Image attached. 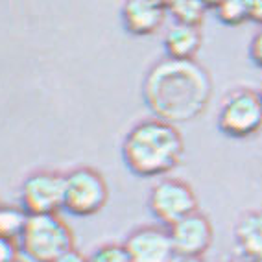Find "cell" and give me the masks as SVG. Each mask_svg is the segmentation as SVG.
Here are the masks:
<instances>
[{
	"label": "cell",
	"instance_id": "cell-18",
	"mask_svg": "<svg viewBox=\"0 0 262 262\" xmlns=\"http://www.w3.org/2000/svg\"><path fill=\"white\" fill-rule=\"evenodd\" d=\"M17 246L13 240L2 238L0 236V262H15L17 258Z\"/></svg>",
	"mask_w": 262,
	"mask_h": 262
},
{
	"label": "cell",
	"instance_id": "cell-10",
	"mask_svg": "<svg viewBox=\"0 0 262 262\" xmlns=\"http://www.w3.org/2000/svg\"><path fill=\"white\" fill-rule=\"evenodd\" d=\"M166 2L157 0H131L122 6L120 17L124 28L137 37L151 35L166 19Z\"/></svg>",
	"mask_w": 262,
	"mask_h": 262
},
{
	"label": "cell",
	"instance_id": "cell-14",
	"mask_svg": "<svg viewBox=\"0 0 262 262\" xmlns=\"http://www.w3.org/2000/svg\"><path fill=\"white\" fill-rule=\"evenodd\" d=\"M209 10H214L216 19L227 26H240L249 20L248 2L242 0H224V2H207Z\"/></svg>",
	"mask_w": 262,
	"mask_h": 262
},
{
	"label": "cell",
	"instance_id": "cell-5",
	"mask_svg": "<svg viewBox=\"0 0 262 262\" xmlns=\"http://www.w3.org/2000/svg\"><path fill=\"white\" fill-rule=\"evenodd\" d=\"M107 200V181L96 168L83 164L65 173V211L71 214L81 218L98 214Z\"/></svg>",
	"mask_w": 262,
	"mask_h": 262
},
{
	"label": "cell",
	"instance_id": "cell-11",
	"mask_svg": "<svg viewBox=\"0 0 262 262\" xmlns=\"http://www.w3.org/2000/svg\"><path fill=\"white\" fill-rule=\"evenodd\" d=\"M233 242L242 262H262V209H249L238 216Z\"/></svg>",
	"mask_w": 262,
	"mask_h": 262
},
{
	"label": "cell",
	"instance_id": "cell-22",
	"mask_svg": "<svg viewBox=\"0 0 262 262\" xmlns=\"http://www.w3.org/2000/svg\"><path fill=\"white\" fill-rule=\"evenodd\" d=\"M258 94H260V100H262V85H260V89H258Z\"/></svg>",
	"mask_w": 262,
	"mask_h": 262
},
{
	"label": "cell",
	"instance_id": "cell-16",
	"mask_svg": "<svg viewBox=\"0 0 262 262\" xmlns=\"http://www.w3.org/2000/svg\"><path fill=\"white\" fill-rule=\"evenodd\" d=\"M87 262H129L124 244H102L87 257Z\"/></svg>",
	"mask_w": 262,
	"mask_h": 262
},
{
	"label": "cell",
	"instance_id": "cell-6",
	"mask_svg": "<svg viewBox=\"0 0 262 262\" xmlns=\"http://www.w3.org/2000/svg\"><path fill=\"white\" fill-rule=\"evenodd\" d=\"M148 209L163 227H170L198 211V196L187 181L166 178L150 188Z\"/></svg>",
	"mask_w": 262,
	"mask_h": 262
},
{
	"label": "cell",
	"instance_id": "cell-23",
	"mask_svg": "<svg viewBox=\"0 0 262 262\" xmlns=\"http://www.w3.org/2000/svg\"><path fill=\"white\" fill-rule=\"evenodd\" d=\"M225 262H242V260H225Z\"/></svg>",
	"mask_w": 262,
	"mask_h": 262
},
{
	"label": "cell",
	"instance_id": "cell-3",
	"mask_svg": "<svg viewBox=\"0 0 262 262\" xmlns=\"http://www.w3.org/2000/svg\"><path fill=\"white\" fill-rule=\"evenodd\" d=\"M19 242L32 262H56L74 249V234L57 214L28 216Z\"/></svg>",
	"mask_w": 262,
	"mask_h": 262
},
{
	"label": "cell",
	"instance_id": "cell-17",
	"mask_svg": "<svg viewBox=\"0 0 262 262\" xmlns=\"http://www.w3.org/2000/svg\"><path fill=\"white\" fill-rule=\"evenodd\" d=\"M249 57L258 69H262V26L255 32L249 42Z\"/></svg>",
	"mask_w": 262,
	"mask_h": 262
},
{
	"label": "cell",
	"instance_id": "cell-15",
	"mask_svg": "<svg viewBox=\"0 0 262 262\" xmlns=\"http://www.w3.org/2000/svg\"><path fill=\"white\" fill-rule=\"evenodd\" d=\"M28 222V214L23 207H0V236L8 240L20 238Z\"/></svg>",
	"mask_w": 262,
	"mask_h": 262
},
{
	"label": "cell",
	"instance_id": "cell-21",
	"mask_svg": "<svg viewBox=\"0 0 262 262\" xmlns=\"http://www.w3.org/2000/svg\"><path fill=\"white\" fill-rule=\"evenodd\" d=\"M173 262H205V260H203V257H178L176 255Z\"/></svg>",
	"mask_w": 262,
	"mask_h": 262
},
{
	"label": "cell",
	"instance_id": "cell-1",
	"mask_svg": "<svg viewBox=\"0 0 262 262\" xmlns=\"http://www.w3.org/2000/svg\"><path fill=\"white\" fill-rule=\"evenodd\" d=\"M142 98L154 118L168 124H185L205 113L212 98V78L196 59L163 57L146 71Z\"/></svg>",
	"mask_w": 262,
	"mask_h": 262
},
{
	"label": "cell",
	"instance_id": "cell-19",
	"mask_svg": "<svg viewBox=\"0 0 262 262\" xmlns=\"http://www.w3.org/2000/svg\"><path fill=\"white\" fill-rule=\"evenodd\" d=\"M248 11H249V20L262 26V0H251V2H248Z\"/></svg>",
	"mask_w": 262,
	"mask_h": 262
},
{
	"label": "cell",
	"instance_id": "cell-9",
	"mask_svg": "<svg viewBox=\"0 0 262 262\" xmlns=\"http://www.w3.org/2000/svg\"><path fill=\"white\" fill-rule=\"evenodd\" d=\"M129 262H173L172 238L163 225H142L133 229L124 240Z\"/></svg>",
	"mask_w": 262,
	"mask_h": 262
},
{
	"label": "cell",
	"instance_id": "cell-12",
	"mask_svg": "<svg viewBox=\"0 0 262 262\" xmlns=\"http://www.w3.org/2000/svg\"><path fill=\"white\" fill-rule=\"evenodd\" d=\"M202 30L194 26H183V24H172L163 39L166 57L179 61L194 59L202 48Z\"/></svg>",
	"mask_w": 262,
	"mask_h": 262
},
{
	"label": "cell",
	"instance_id": "cell-7",
	"mask_svg": "<svg viewBox=\"0 0 262 262\" xmlns=\"http://www.w3.org/2000/svg\"><path fill=\"white\" fill-rule=\"evenodd\" d=\"M20 207L28 216L57 214L65 209V173L37 170L20 185Z\"/></svg>",
	"mask_w": 262,
	"mask_h": 262
},
{
	"label": "cell",
	"instance_id": "cell-20",
	"mask_svg": "<svg viewBox=\"0 0 262 262\" xmlns=\"http://www.w3.org/2000/svg\"><path fill=\"white\" fill-rule=\"evenodd\" d=\"M56 262H87V257H83L80 251H76V249H71L69 253H65L61 258H57Z\"/></svg>",
	"mask_w": 262,
	"mask_h": 262
},
{
	"label": "cell",
	"instance_id": "cell-2",
	"mask_svg": "<svg viewBox=\"0 0 262 262\" xmlns=\"http://www.w3.org/2000/svg\"><path fill=\"white\" fill-rule=\"evenodd\" d=\"M183 155L185 141L178 126L154 117L137 122L122 142V159L139 178H161L172 172Z\"/></svg>",
	"mask_w": 262,
	"mask_h": 262
},
{
	"label": "cell",
	"instance_id": "cell-8",
	"mask_svg": "<svg viewBox=\"0 0 262 262\" xmlns=\"http://www.w3.org/2000/svg\"><path fill=\"white\" fill-rule=\"evenodd\" d=\"M166 229L178 257H203L214 240V229L209 216L200 211L192 212Z\"/></svg>",
	"mask_w": 262,
	"mask_h": 262
},
{
	"label": "cell",
	"instance_id": "cell-4",
	"mask_svg": "<svg viewBox=\"0 0 262 262\" xmlns=\"http://www.w3.org/2000/svg\"><path fill=\"white\" fill-rule=\"evenodd\" d=\"M218 129L231 139H248L262 129V100L251 87H236L225 94L218 111Z\"/></svg>",
	"mask_w": 262,
	"mask_h": 262
},
{
	"label": "cell",
	"instance_id": "cell-13",
	"mask_svg": "<svg viewBox=\"0 0 262 262\" xmlns=\"http://www.w3.org/2000/svg\"><path fill=\"white\" fill-rule=\"evenodd\" d=\"M207 11H209L207 2H200V0H173V2H166V13L173 19V24L202 28Z\"/></svg>",
	"mask_w": 262,
	"mask_h": 262
}]
</instances>
